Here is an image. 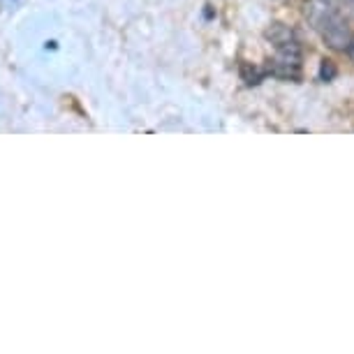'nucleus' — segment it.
I'll return each mask as SVG.
<instances>
[{
    "label": "nucleus",
    "instance_id": "obj_1",
    "mask_svg": "<svg viewBox=\"0 0 354 354\" xmlns=\"http://www.w3.org/2000/svg\"><path fill=\"white\" fill-rule=\"evenodd\" d=\"M269 63V75L297 82L301 77V46H299L297 39L276 46V56Z\"/></svg>",
    "mask_w": 354,
    "mask_h": 354
},
{
    "label": "nucleus",
    "instance_id": "obj_2",
    "mask_svg": "<svg viewBox=\"0 0 354 354\" xmlns=\"http://www.w3.org/2000/svg\"><path fill=\"white\" fill-rule=\"evenodd\" d=\"M317 30L322 32L326 44L333 46V49H343V51H345V46L352 37L345 19L340 15H336V12H329V10H324L322 17L317 19Z\"/></svg>",
    "mask_w": 354,
    "mask_h": 354
},
{
    "label": "nucleus",
    "instance_id": "obj_3",
    "mask_svg": "<svg viewBox=\"0 0 354 354\" xmlns=\"http://www.w3.org/2000/svg\"><path fill=\"white\" fill-rule=\"evenodd\" d=\"M266 37H269L276 46L285 44V42H292V39H297V37H294V32L287 28V26H283V24H273L271 28L266 30Z\"/></svg>",
    "mask_w": 354,
    "mask_h": 354
},
{
    "label": "nucleus",
    "instance_id": "obj_4",
    "mask_svg": "<svg viewBox=\"0 0 354 354\" xmlns=\"http://www.w3.org/2000/svg\"><path fill=\"white\" fill-rule=\"evenodd\" d=\"M264 75H266L264 70H259V68H255V65H250V63L241 65V77H243V82L248 86H257L264 79Z\"/></svg>",
    "mask_w": 354,
    "mask_h": 354
},
{
    "label": "nucleus",
    "instance_id": "obj_5",
    "mask_svg": "<svg viewBox=\"0 0 354 354\" xmlns=\"http://www.w3.org/2000/svg\"><path fill=\"white\" fill-rule=\"evenodd\" d=\"M336 75H338V70H336V65H333V61L322 58V63H319V79H322V82H331Z\"/></svg>",
    "mask_w": 354,
    "mask_h": 354
},
{
    "label": "nucleus",
    "instance_id": "obj_6",
    "mask_svg": "<svg viewBox=\"0 0 354 354\" xmlns=\"http://www.w3.org/2000/svg\"><path fill=\"white\" fill-rule=\"evenodd\" d=\"M345 53H347V56H350V61L354 63V32H352L350 42H347V46H345Z\"/></svg>",
    "mask_w": 354,
    "mask_h": 354
}]
</instances>
